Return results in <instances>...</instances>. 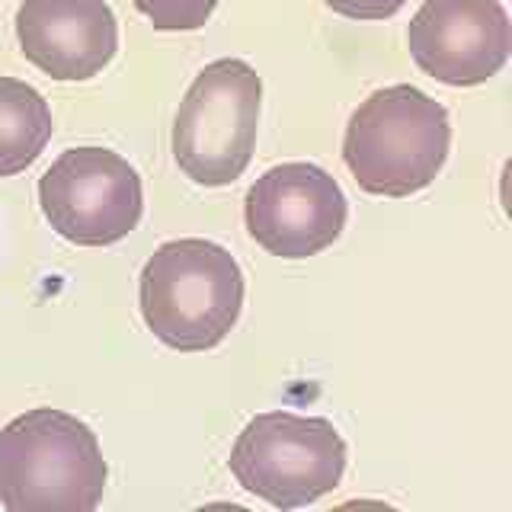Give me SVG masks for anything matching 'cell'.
I'll return each instance as SVG.
<instances>
[{
  "label": "cell",
  "mask_w": 512,
  "mask_h": 512,
  "mask_svg": "<svg viewBox=\"0 0 512 512\" xmlns=\"http://www.w3.org/2000/svg\"><path fill=\"white\" fill-rule=\"evenodd\" d=\"M109 468L77 416L36 407L0 429V506L7 512H93Z\"/></svg>",
  "instance_id": "cell-1"
},
{
  "label": "cell",
  "mask_w": 512,
  "mask_h": 512,
  "mask_svg": "<svg viewBox=\"0 0 512 512\" xmlns=\"http://www.w3.org/2000/svg\"><path fill=\"white\" fill-rule=\"evenodd\" d=\"M138 304L144 324L164 346L180 352L215 349L244 308V272L215 240H170L144 263Z\"/></svg>",
  "instance_id": "cell-2"
},
{
  "label": "cell",
  "mask_w": 512,
  "mask_h": 512,
  "mask_svg": "<svg viewBox=\"0 0 512 512\" xmlns=\"http://www.w3.org/2000/svg\"><path fill=\"white\" fill-rule=\"evenodd\" d=\"M452 148V122L442 103L420 87L375 90L352 112L343 160L359 189L404 199L423 192L442 173Z\"/></svg>",
  "instance_id": "cell-3"
},
{
  "label": "cell",
  "mask_w": 512,
  "mask_h": 512,
  "mask_svg": "<svg viewBox=\"0 0 512 512\" xmlns=\"http://www.w3.org/2000/svg\"><path fill=\"white\" fill-rule=\"evenodd\" d=\"M263 80L247 61L218 58L196 74L173 119V160L205 189L244 176L260 128Z\"/></svg>",
  "instance_id": "cell-4"
},
{
  "label": "cell",
  "mask_w": 512,
  "mask_h": 512,
  "mask_svg": "<svg viewBox=\"0 0 512 512\" xmlns=\"http://www.w3.org/2000/svg\"><path fill=\"white\" fill-rule=\"evenodd\" d=\"M343 471L346 442L324 416L260 413L231 448L237 484L276 509L317 503L340 487Z\"/></svg>",
  "instance_id": "cell-5"
},
{
  "label": "cell",
  "mask_w": 512,
  "mask_h": 512,
  "mask_svg": "<svg viewBox=\"0 0 512 512\" xmlns=\"http://www.w3.org/2000/svg\"><path fill=\"white\" fill-rule=\"evenodd\" d=\"M42 215L77 247H109L128 237L144 212L138 170L109 148H68L39 180Z\"/></svg>",
  "instance_id": "cell-6"
},
{
  "label": "cell",
  "mask_w": 512,
  "mask_h": 512,
  "mask_svg": "<svg viewBox=\"0 0 512 512\" xmlns=\"http://www.w3.org/2000/svg\"><path fill=\"white\" fill-rule=\"evenodd\" d=\"M346 196L317 164H279L247 189L244 218L250 237L282 260L308 256L336 244L346 228Z\"/></svg>",
  "instance_id": "cell-7"
},
{
  "label": "cell",
  "mask_w": 512,
  "mask_h": 512,
  "mask_svg": "<svg viewBox=\"0 0 512 512\" xmlns=\"http://www.w3.org/2000/svg\"><path fill=\"white\" fill-rule=\"evenodd\" d=\"M416 68L445 87H477L512 52L509 13L500 0H423L407 26Z\"/></svg>",
  "instance_id": "cell-8"
},
{
  "label": "cell",
  "mask_w": 512,
  "mask_h": 512,
  "mask_svg": "<svg viewBox=\"0 0 512 512\" xmlns=\"http://www.w3.org/2000/svg\"><path fill=\"white\" fill-rule=\"evenodd\" d=\"M23 58L52 80H90L119 52L116 13L106 0H23L16 10Z\"/></svg>",
  "instance_id": "cell-9"
},
{
  "label": "cell",
  "mask_w": 512,
  "mask_h": 512,
  "mask_svg": "<svg viewBox=\"0 0 512 512\" xmlns=\"http://www.w3.org/2000/svg\"><path fill=\"white\" fill-rule=\"evenodd\" d=\"M52 141V109L45 96L16 77H0V176L32 167Z\"/></svg>",
  "instance_id": "cell-10"
},
{
  "label": "cell",
  "mask_w": 512,
  "mask_h": 512,
  "mask_svg": "<svg viewBox=\"0 0 512 512\" xmlns=\"http://www.w3.org/2000/svg\"><path fill=\"white\" fill-rule=\"evenodd\" d=\"M141 16L160 32H196L218 7V0H135Z\"/></svg>",
  "instance_id": "cell-11"
},
{
  "label": "cell",
  "mask_w": 512,
  "mask_h": 512,
  "mask_svg": "<svg viewBox=\"0 0 512 512\" xmlns=\"http://www.w3.org/2000/svg\"><path fill=\"white\" fill-rule=\"evenodd\" d=\"M324 4L349 20H388L397 10H404L407 0H324Z\"/></svg>",
  "instance_id": "cell-12"
}]
</instances>
